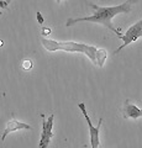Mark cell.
Returning a JSON list of instances; mask_svg holds the SVG:
<instances>
[{"label": "cell", "instance_id": "6da1fadb", "mask_svg": "<svg viewBox=\"0 0 142 148\" xmlns=\"http://www.w3.org/2000/svg\"><path fill=\"white\" fill-rule=\"evenodd\" d=\"M137 0H126L125 3L120 4V5H115V6H99L95 4L90 3L89 5L90 8L94 10V14L90 16H85V17H77V18H68L66 25L67 26H72L77 24V22H82V21H86V22H94V24H99L103 25L104 27L111 30L113 32H115L116 36L119 37L121 34L120 29H116L113 25V18L115 17L119 14H127L131 11L132 5H135Z\"/></svg>", "mask_w": 142, "mask_h": 148}, {"label": "cell", "instance_id": "7a4b0ae2", "mask_svg": "<svg viewBox=\"0 0 142 148\" xmlns=\"http://www.w3.org/2000/svg\"><path fill=\"white\" fill-rule=\"evenodd\" d=\"M43 47L49 51V52H54V51H66V52H80L84 53L95 66L102 68L104 66L105 61L108 58V52L103 48H98L94 46H89L80 42H73V41H64V42H59V41L49 40V38H41Z\"/></svg>", "mask_w": 142, "mask_h": 148}, {"label": "cell", "instance_id": "3957f363", "mask_svg": "<svg viewBox=\"0 0 142 148\" xmlns=\"http://www.w3.org/2000/svg\"><path fill=\"white\" fill-rule=\"evenodd\" d=\"M140 37H142V17L136 22V24H134L129 30L126 31L125 35H120V36H119V38L122 40L123 45H121L117 49L114 51V54H117L121 49H123V48L126 47V46H129L130 43L137 41V40L140 38Z\"/></svg>", "mask_w": 142, "mask_h": 148}, {"label": "cell", "instance_id": "277c9868", "mask_svg": "<svg viewBox=\"0 0 142 148\" xmlns=\"http://www.w3.org/2000/svg\"><path fill=\"white\" fill-rule=\"evenodd\" d=\"M78 108L80 109L82 114L85 119L86 123H88V127H89V135H90V146L91 148H99V145H100V138H99V135H100V127H102V123H103V119H99V122L97 126H94L91 123V120L89 117L88 112H86V109H85V105L83 103L78 104Z\"/></svg>", "mask_w": 142, "mask_h": 148}, {"label": "cell", "instance_id": "5b68a950", "mask_svg": "<svg viewBox=\"0 0 142 148\" xmlns=\"http://www.w3.org/2000/svg\"><path fill=\"white\" fill-rule=\"evenodd\" d=\"M41 119H42V133H41V140H40V148H47L49 142H51L53 137V120L54 115L51 114L48 119L46 120L45 114H41Z\"/></svg>", "mask_w": 142, "mask_h": 148}, {"label": "cell", "instance_id": "8992f818", "mask_svg": "<svg viewBox=\"0 0 142 148\" xmlns=\"http://www.w3.org/2000/svg\"><path fill=\"white\" fill-rule=\"evenodd\" d=\"M121 114H122L123 119L136 120V119L142 117V108H139L136 104L131 103L130 100H126L121 109Z\"/></svg>", "mask_w": 142, "mask_h": 148}, {"label": "cell", "instance_id": "52a82bcc", "mask_svg": "<svg viewBox=\"0 0 142 148\" xmlns=\"http://www.w3.org/2000/svg\"><path fill=\"white\" fill-rule=\"evenodd\" d=\"M32 127L30 126V125H27L25 122H21V121H17L15 119H11L10 121H8L6 123V127L4 130L3 135H1V141H5L6 136L9 133H11L14 131H19V130H31Z\"/></svg>", "mask_w": 142, "mask_h": 148}, {"label": "cell", "instance_id": "ba28073f", "mask_svg": "<svg viewBox=\"0 0 142 148\" xmlns=\"http://www.w3.org/2000/svg\"><path fill=\"white\" fill-rule=\"evenodd\" d=\"M21 67H22V71H24V72H29V71L32 69L34 63H32L31 59H24L22 63H21Z\"/></svg>", "mask_w": 142, "mask_h": 148}, {"label": "cell", "instance_id": "9c48e42d", "mask_svg": "<svg viewBox=\"0 0 142 148\" xmlns=\"http://www.w3.org/2000/svg\"><path fill=\"white\" fill-rule=\"evenodd\" d=\"M49 34H51V29H46V27H43V29H42V35L48 36Z\"/></svg>", "mask_w": 142, "mask_h": 148}, {"label": "cell", "instance_id": "30bf717a", "mask_svg": "<svg viewBox=\"0 0 142 148\" xmlns=\"http://www.w3.org/2000/svg\"><path fill=\"white\" fill-rule=\"evenodd\" d=\"M9 4L6 1H3V0H0V8H3V9H6L8 8ZM0 15H1V12H0Z\"/></svg>", "mask_w": 142, "mask_h": 148}, {"label": "cell", "instance_id": "8fae6325", "mask_svg": "<svg viewBox=\"0 0 142 148\" xmlns=\"http://www.w3.org/2000/svg\"><path fill=\"white\" fill-rule=\"evenodd\" d=\"M37 18H38V22H40L41 25H42V24H43V18H42V16H41L40 12H37Z\"/></svg>", "mask_w": 142, "mask_h": 148}, {"label": "cell", "instance_id": "7c38bea8", "mask_svg": "<svg viewBox=\"0 0 142 148\" xmlns=\"http://www.w3.org/2000/svg\"><path fill=\"white\" fill-rule=\"evenodd\" d=\"M62 1V0H56V3H61Z\"/></svg>", "mask_w": 142, "mask_h": 148}, {"label": "cell", "instance_id": "4fadbf2b", "mask_svg": "<svg viewBox=\"0 0 142 148\" xmlns=\"http://www.w3.org/2000/svg\"><path fill=\"white\" fill-rule=\"evenodd\" d=\"M10 1H11V0H6V3H8V4H10Z\"/></svg>", "mask_w": 142, "mask_h": 148}]
</instances>
